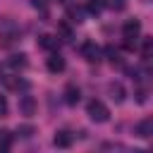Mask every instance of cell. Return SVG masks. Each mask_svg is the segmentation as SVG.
Wrapping results in <instances>:
<instances>
[{
    "mask_svg": "<svg viewBox=\"0 0 153 153\" xmlns=\"http://www.w3.org/2000/svg\"><path fill=\"white\" fill-rule=\"evenodd\" d=\"M136 134H139L141 139H148V136L153 134V120L146 117L143 122H139V124H136Z\"/></svg>",
    "mask_w": 153,
    "mask_h": 153,
    "instance_id": "cell-8",
    "label": "cell"
},
{
    "mask_svg": "<svg viewBox=\"0 0 153 153\" xmlns=\"http://www.w3.org/2000/svg\"><path fill=\"white\" fill-rule=\"evenodd\" d=\"M79 98H81V91H79V86H74V84H67V86H65V103H69V105H76V103H79Z\"/></svg>",
    "mask_w": 153,
    "mask_h": 153,
    "instance_id": "cell-5",
    "label": "cell"
},
{
    "mask_svg": "<svg viewBox=\"0 0 153 153\" xmlns=\"http://www.w3.org/2000/svg\"><path fill=\"white\" fill-rule=\"evenodd\" d=\"M19 134H22V136H31V134H33V127H22Z\"/></svg>",
    "mask_w": 153,
    "mask_h": 153,
    "instance_id": "cell-20",
    "label": "cell"
},
{
    "mask_svg": "<svg viewBox=\"0 0 153 153\" xmlns=\"http://www.w3.org/2000/svg\"><path fill=\"white\" fill-rule=\"evenodd\" d=\"M81 53H84V57H86L88 62H98V60H100V48H98L93 41H86L84 48H81Z\"/></svg>",
    "mask_w": 153,
    "mask_h": 153,
    "instance_id": "cell-4",
    "label": "cell"
},
{
    "mask_svg": "<svg viewBox=\"0 0 153 153\" xmlns=\"http://www.w3.org/2000/svg\"><path fill=\"white\" fill-rule=\"evenodd\" d=\"M5 115H7V98L0 96V117H5Z\"/></svg>",
    "mask_w": 153,
    "mask_h": 153,
    "instance_id": "cell-18",
    "label": "cell"
},
{
    "mask_svg": "<svg viewBox=\"0 0 153 153\" xmlns=\"http://www.w3.org/2000/svg\"><path fill=\"white\" fill-rule=\"evenodd\" d=\"M48 69H50L53 74L62 72V69H65V57H62V55H57V53H53V55L48 57Z\"/></svg>",
    "mask_w": 153,
    "mask_h": 153,
    "instance_id": "cell-6",
    "label": "cell"
},
{
    "mask_svg": "<svg viewBox=\"0 0 153 153\" xmlns=\"http://www.w3.org/2000/svg\"><path fill=\"white\" fill-rule=\"evenodd\" d=\"M5 84H7L10 88H29V84H26L24 79H19V76H17V79H5Z\"/></svg>",
    "mask_w": 153,
    "mask_h": 153,
    "instance_id": "cell-13",
    "label": "cell"
},
{
    "mask_svg": "<svg viewBox=\"0 0 153 153\" xmlns=\"http://www.w3.org/2000/svg\"><path fill=\"white\" fill-rule=\"evenodd\" d=\"M105 7V0H88V12L91 14H100Z\"/></svg>",
    "mask_w": 153,
    "mask_h": 153,
    "instance_id": "cell-12",
    "label": "cell"
},
{
    "mask_svg": "<svg viewBox=\"0 0 153 153\" xmlns=\"http://www.w3.org/2000/svg\"><path fill=\"white\" fill-rule=\"evenodd\" d=\"M148 55H151V38H146V41H143V57L148 60Z\"/></svg>",
    "mask_w": 153,
    "mask_h": 153,
    "instance_id": "cell-19",
    "label": "cell"
},
{
    "mask_svg": "<svg viewBox=\"0 0 153 153\" xmlns=\"http://www.w3.org/2000/svg\"><path fill=\"white\" fill-rule=\"evenodd\" d=\"M108 91H110V98H112L115 103H122V100H124V88H122V84H110Z\"/></svg>",
    "mask_w": 153,
    "mask_h": 153,
    "instance_id": "cell-9",
    "label": "cell"
},
{
    "mask_svg": "<svg viewBox=\"0 0 153 153\" xmlns=\"http://www.w3.org/2000/svg\"><path fill=\"white\" fill-rule=\"evenodd\" d=\"M38 45L45 48V50H57V48H60V38L45 33V36H38Z\"/></svg>",
    "mask_w": 153,
    "mask_h": 153,
    "instance_id": "cell-7",
    "label": "cell"
},
{
    "mask_svg": "<svg viewBox=\"0 0 153 153\" xmlns=\"http://www.w3.org/2000/svg\"><path fill=\"white\" fill-rule=\"evenodd\" d=\"M53 143H55V146H60V148H67V146L72 143V136H69V131H57V134L53 136Z\"/></svg>",
    "mask_w": 153,
    "mask_h": 153,
    "instance_id": "cell-10",
    "label": "cell"
},
{
    "mask_svg": "<svg viewBox=\"0 0 153 153\" xmlns=\"http://www.w3.org/2000/svg\"><path fill=\"white\" fill-rule=\"evenodd\" d=\"M10 65H12V69H24L26 67V55H12Z\"/></svg>",
    "mask_w": 153,
    "mask_h": 153,
    "instance_id": "cell-11",
    "label": "cell"
},
{
    "mask_svg": "<svg viewBox=\"0 0 153 153\" xmlns=\"http://www.w3.org/2000/svg\"><path fill=\"white\" fill-rule=\"evenodd\" d=\"M12 143V134L10 131H0V151H7Z\"/></svg>",
    "mask_w": 153,
    "mask_h": 153,
    "instance_id": "cell-14",
    "label": "cell"
},
{
    "mask_svg": "<svg viewBox=\"0 0 153 153\" xmlns=\"http://www.w3.org/2000/svg\"><path fill=\"white\" fill-rule=\"evenodd\" d=\"M36 108H38V105H36V98H33V96H26V93L19 96V112H22L24 117H33V115H36Z\"/></svg>",
    "mask_w": 153,
    "mask_h": 153,
    "instance_id": "cell-3",
    "label": "cell"
},
{
    "mask_svg": "<svg viewBox=\"0 0 153 153\" xmlns=\"http://www.w3.org/2000/svg\"><path fill=\"white\" fill-rule=\"evenodd\" d=\"M108 5H110V7L115 10V12H122V10L127 7V0H110Z\"/></svg>",
    "mask_w": 153,
    "mask_h": 153,
    "instance_id": "cell-16",
    "label": "cell"
},
{
    "mask_svg": "<svg viewBox=\"0 0 153 153\" xmlns=\"http://www.w3.org/2000/svg\"><path fill=\"white\" fill-rule=\"evenodd\" d=\"M57 29H60V33H62L65 38H72V29H69L65 22H60V26H57Z\"/></svg>",
    "mask_w": 153,
    "mask_h": 153,
    "instance_id": "cell-17",
    "label": "cell"
},
{
    "mask_svg": "<svg viewBox=\"0 0 153 153\" xmlns=\"http://www.w3.org/2000/svg\"><path fill=\"white\" fill-rule=\"evenodd\" d=\"M86 115L93 120V122H108V117H110V110L100 103V100H91L88 105H86Z\"/></svg>",
    "mask_w": 153,
    "mask_h": 153,
    "instance_id": "cell-1",
    "label": "cell"
},
{
    "mask_svg": "<svg viewBox=\"0 0 153 153\" xmlns=\"http://www.w3.org/2000/svg\"><path fill=\"white\" fill-rule=\"evenodd\" d=\"M69 17H72V22H84L81 17H84V12L79 10V7H69V12H67Z\"/></svg>",
    "mask_w": 153,
    "mask_h": 153,
    "instance_id": "cell-15",
    "label": "cell"
},
{
    "mask_svg": "<svg viewBox=\"0 0 153 153\" xmlns=\"http://www.w3.org/2000/svg\"><path fill=\"white\" fill-rule=\"evenodd\" d=\"M139 31H141V22H139V19L124 22L122 33H124V38H127V48H129V50H134V41L139 38Z\"/></svg>",
    "mask_w": 153,
    "mask_h": 153,
    "instance_id": "cell-2",
    "label": "cell"
}]
</instances>
